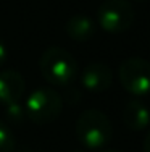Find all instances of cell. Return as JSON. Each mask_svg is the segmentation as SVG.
<instances>
[{"instance_id": "cell-1", "label": "cell", "mask_w": 150, "mask_h": 152, "mask_svg": "<svg viewBox=\"0 0 150 152\" xmlns=\"http://www.w3.org/2000/svg\"><path fill=\"white\" fill-rule=\"evenodd\" d=\"M39 68L44 79L53 86H68L78 76V61L62 47H49L42 53Z\"/></svg>"}, {"instance_id": "cell-2", "label": "cell", "mask_w": 150, "mask_h": 152, "mask_svg": "<svg viewBox=\"0 0 150 152\" xmlns=\"http://www.w3.org/2000/svg\"><path fill=\"white\" fill-rule=\"evenodd\" d=\"M76 136L87 149H100L112 141L113 126L103 112L91 108L81 113L76 123Z\"/></svg>"}, {"instance_id": "cell-3", "label": "cell", "mask_w": 150, "mask_h": 152, "mask_svg": "<svg viewBox=\"0 0 150 152\" xmlns=\"http://www.w3.org/2000/svg\"><path fill=\"white\" fill-rule=\"evenodd\" d=\"M63 99L55 89L39 88L29 94L26 100V117L36 125H49L60 117Z\"/></svg>"}, {"instance_id": "cell-4", "label": "cell", "mask_w": 150, "mask_h": 152, "mask_svg": "<svg viewBox=\"0 0 150 152\" xmlns=\"http://www.w3.org/2000/svg\"><path fill=\"white\" fill-rule=\"evenodd\" d=\"M99 24L107 32L120 34L134 23V8L128 0H105L99 8Z\"/></svg>"}, {"instance_id": "cell-5", "label": "cell", "mask_w": 150, "mask_h": 152, "mask_svg": "<svg viewBox=\"0 0 150 152\" xmlns=\"http://www.w3.org/2000/svg\"><path fill=\"white\" fill-rule=\"evenodd\" d=\"M120 81L128 92L144 96L150 92V63L141 57H131L120 65Z\"/></svg>"}, {"instance_id": "cell-6", "label": "cell", "mask_w": 150, "mask_h": 152, "mask_svg": "<svg viewBox=\"0 0 150 152\" xmlns=\"http://www.w3.org/2000/svg\"><path fill=\"white\" fill-rule=\"evenodd\" d=\"M26 83L24 78L15 70L0 71V104L8 105L13 102H20L24 94Z\"/></svg>"}, {"instance_id": "cell-7", "label": "cell", "mask_w": 150, "mask_h": 152, "mask_svg": "<svg viewBox=\"0 0 150 152\" xmlns=\"http://www.w3.org/2000/svg\"><path fill=\"white\" fill-rule=\"evenodd\" d=\"M113 73L105 63H91L86 66L81 76V83L87 91L92 92H102L112 86Z\"/></svg>"}, {"instance_id": "cell-8", "label": "cell", "mask_w": 150, "mask_h": 152, "mask_svg": "<svg viewBox=\"0 0 150 152\" xmlns=\"http://www.w3.org/2000/svg\"><path fill=\"white\" fill-rule=\"evenodd\" d=\"M124 125L133 131H142L150 125V112L141 100H131L123 112Z\"/></svg>"}, {"instance_id": "cell-9", "label": "cell", "mask_w": 150, "mask_h": 152, "mask_svg": "<svg viewBox=\"0 0 150 152\" xmlns=\"http://www.w3.org/2000/svg\"><path fill=\"white\" fill-rule=\"evenodd\" d=\"M66 34L70 36L73 41H89L94 37L95 34V23L86 15H74L66 21Z\"/></svg>"}, {"instance_id": "cell-10", "label": "cell", "mask_w": 150, "mask_h": 152, "mask_svg": "<svg viewBox=\"0 0 150 152\" xmlns=\"http://www.w3.org/2000/svg\"><path fill=\"white\" fill-rule=\"evenodd\" d=\"M15 149V134L0 120V152H12Z\"/></svg>"}, {"instance_id": "cell-11", "label": "cell", "mask_w": 150, "mask_h": 152, "mask_svg": "<svg viewBox=\"0 0 150 152\" xmlns=\"http://www.w3.org/2000/svg\"><path fill=\"white\" fill-rule=\"evenodd\" d=\"M5 113H7V118L12 120L13 123H21L26 118V110L20 102H13L5 105Z\"/></svg>"}, {"instance_id": "cell-12", "label": "cell", "mask_w": 150, "mask_h": 152, "mask_svg": "<svg viewBox=\"0 0 150 152\" xmlns=\"http://www.w3.org/2000/svg\"><path fill=\"white\" fill-rule=\"evenodd\" d=\"M7 58H8V50H7L5 44L0 41V66H2V65H5Z\"/></svg>"}, {"instance_id": "cell-13", "label": "cell", "mask_w": 150, "mask_h": 152, "mask_svg": "<svg viewBox=\"0 0 150 152\" xmlns=\"http://www.w3.org/2000/svg\"><path fill=\"white\" fill-rule=\"evenodd\" d=\"M144 152H150V131L147 133V136L144 139Z\"/></svg>"}, {"instance_id": "cell-14", "label": "cell", "mask_w": 150, "mask_h": 152, "mask_svg": "<svg viewBox=\"0 0 150 152\" xmlns=\"http://www.w3.org/2000/svg\"><path fill=\"white\" fill-rule=\"evenodd\" d=\"M105 152H123V151H105Z\"/></svg>"}, {"instance_id": "cell-15", "label": "cell", "mask_w": 150, "mask_h": 152, "mask_svg": "<svg viewBox=\"0 0 150 152\" xmlns=\"http://www.w3.org/2000/svg\"><path fill=\"white\" fill-rule=\"evenodd\" d=\"M73 152H84V151H73Z\"/></svg>"}, {"instance_id": "cell-16", "label": "cell", "mask_w": 150, "mask_h": 152, "mask_svg": "<svg viewBox=\"0 0 150 152\" xmlns=\"http://www.w3.org/2000/svg\"><path fill=\"white\" fill-rule=\"evenodd\" d=\"M23 152H31V151H23Z\"/></svg>"}]
</instances>
